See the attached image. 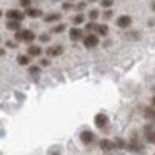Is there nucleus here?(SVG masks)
<instances>
[{
  "label": "nucleus",
  "instance_id": "nucleus-1",
  "mask_svg": "<svg viewBox=\"0 0 155 155\" xmlns=\"http://www.w3.org/2000/svg\"><path fill=\"white\" fill-rule=\"evenodd\" d=\"M15 40L17 42H34L35 34L32 30H18V32H15Z\"/></svg>",
  "mask_w": 155,
  "mask_h": 155
},
{
  "label": "nucleus",
  "instance_id": "nucleus-2",
  "mask_svg": "<svg viewBox=\"0 0 155 155\" xmlns=\"http://www.w3.org/2000/svg\"><path fill=\"white\" fill-rule=\"evenodd\" d=\"M95 125H97V128H100V130H108V117L105 114H97L95 115Z\"/></svg>",
  "mask_w": 155,
  "mask_h": 155
},
{
  "label": "nucleus",
  "instance_id": "nucleus-3",
  "mask_svg": "<svg viewBox=\"0 0 155 155\" xmlns=\"http://www.w3.org/2000/svg\"><path fill=\"white\" fill-rule=\"evenodd\" d=\"M84 45L87 48H94L98 45V35L97 34H88L87 37L84 38Z\"/></svg>",
  "mask_w": 155,
  "mask_h": 155
},
{
  "label": "nucleus",
  "instance_id": "nucleus-4",
  "mask_svg": "<svg viewBox=\"0 0 155 155\" xmlns=\"http://www.w3.org/2000/svg\"><path fill=\"white\" fill-rule=\"evenodd\" d=\"M7 18L8 20H17V22H22L25 18V14L20 10H8L7 12Z\"/></svg>",
  "mask_w": 155,
  "mask_h": 155
},
{
  "label": "nucleus",
  "instance_id": "nucleus-5",
  "mask_svg": "<svg viewBox=\"0 0 155 155\" xmlns=\"http://www.w3.org/2000/svg\"><path fill=\"white\" fill-rule=\"evenodd\" d=\"M132 25V18L128 17V15H120V17L117 18V27L120 28H128Z\"/></svg>",
  "mask_w": 155,
  "mask_h": 155
},
{
  "label": "nucleus",
  "instance_id": "nucleus-6",
  "mask_svg": "<svg viewBox=\"0 0 155 155\" xmlns=\"http://www.w3.org/2000/svg\"><path fill=\"white\" fill-rule=\"evenodd\" d=\"M64 54V47L62 45H52L47 48V55L48 57H58V55Z\"/></svg>",
  "mask_w": 155,
  "mask_h": 155
},
{
  "label": "nucleus",
  "instance_id": "nucleus-7",
  "mask_svg": "<svg viewBox=\"0 0 155 155\" xmlns=\"http://www.w3.org/2000/svg\"><path fill=\"white\" fill-rule=\"evenodd\" d=\"M68 37H70L72 42H77V40H80V38L84 37V34H82L80 28L74 27V28H70V32H68Z\"/></svg>",
  "mask_w": 155,
  "mask_h": 155
},
{
  "label": "nucleus",
  "instance_id": "nucleus-8",
  "mask_svg": "<svg viewBox=\"0 0 155 155\" xmlns=\"http://www.w3.org/2000/svg\"><path fill=\"white\" fill-rule=\"evenodd\" d=\"M94 138H95L94 134H92V132H88V130H84V132L80 134V140L84 142L85 145H90L92 142H94Z\"/></svg>",
  "mask_w": 155,
  "mask_h": 155
},
{
  "label": "nucleus",
  "instance_id": "nucleus-9",
  "mask_svg": "<svg viewBox=\"0 0 155 155\" xmlns=\"http://www.w3.org/2000/svg\"><path fill=\"white\" fill-rule=\"evenodd\" d=\"M100 148L102 150H112V148H115V143L108 138H104V140H100Z\"/></svg>",
  "mask_w": 155,
  "mask_h": 155
},
{
  "label": "nucleus",
  "instance_id": "nucleus-10",
  "mask_svg": "<svg viewBox=\"0 0 155 155\" xmlns=\"http://www.w3.org/2000/svg\"><path fill=\"white\" fill-rule=\"evenodd\" d=\"M27 15H28L30 18L42 17V10H40V8H34V7H30V8H27Z\"/></svg>",
  "mask_w": 155,
  "mask_h": 155
},
{
  "label": "nucleus",
  "instance_id": "nucleus-11",
  "mask_svg": "<svg viewBox=\"0 0 155 155\" xmlns=\"http://www.w3.org/2000/svg\"><path fill=\"white\" fill-rule=\"evenodd\" d=\"M40 54H42V48L38 47V45H30V47H28V55H30V57H38Z\"/></svg>",
  "mask_w": 155,
  "mask_h": 155
},
{
  "label": "nucleus",
  "instance_id": "nucleus-12",
  "mask_svg": "<svg viewBox=\"0 0 155 155\" xmlns=\"http://www.w3.org/2000/svg\"><path fill=\"white\" fill-rule=\"evenodd\" d=\"M7 28H8V30H14V32H18V30H20V22L8 20L7 22Z\"/></svg>",
  "mask_w": 155,
  "mask_h": 155
},
{
  "label": "nucleus",
  "instance_id": "nucleus-13",
  "mask_svg": "<svg viewBox=\"0 0 155 155\" xmlns=\"http://www.w3.org/2000/svg\"><path fill=\"white\" fill-rule=\"evenodd\" d=\"M60 18H62L60 14H48V15H45L44 20L48 24V22H57V20H60Z\"/></svg>",
  "mask_w": 155,
  "mask_h": 155
},
{
  "label": "nucleus",
  "instance_id": "nucleus-14",
  "mask_svg": "<svg viewBox=\"0 0 155 155\" xmlns=\"http://www.w3.org/2000/svg\"><path fill=\"white\" fill-rule=\"evenodd\" d=\"M17 62H18V65H28L30 64V57L28 55H18Z\"/></svg>",
  "mask_w": 155,
  "mask_h": 155
},
{
  "label": "nucleus",
  "instance_id": "nucleus-15",
  "mask_svg": "<svg viewBox=\"0 0 155 155\" xmlns=\"http://www.w3.org/2000/svg\"><path fill=\"white\" fill-rule=\"evenodd\" d=\"M108 34V27H107V25H98V27H97V35H102V37H105V35H107Z\"/></svg>",
  "mask_w": 155,
  "mask_h": 155
},
{
  "label": "nucleus",
  "instance_id": "nucleus-16",
  "mask_svg": "<svg viewBox=\"0 0 155 155\" xmlns=\"http://www.w3.org/2000/svg\"><path fill=\"white\" fill-rule=\"evenodd\" d=\"M84 20H85L84 15H82V14H77L74 18H72V24H74V25H80V24H84Z\"/></svg>",
  "mask_w": 155,
  "mask_h": 155
},
{
  "label": "nucleus",
  "instance_id": "nucleus-17",
  "mask_svg": "<svg viewBox=\"0 0 155 155\" xmlns=\"http://www.w3.org/2000/svg\"><path fill=\"white\" fill-rule=\"evenodd\" d=\"M114 143H115V147H117V148H125V147H128V145L125 143V140H124V138H115V140H114Z\"/></svg>",
  "mask_w": 155,
  "mask_h": 155
},
{
  "label": "nucleus",
  "instance_id": "nucleus-18",
  "mask_svg": "<svg viewBox=\"0 0 155 155\" xmlns=\"http://www.w3.org/2000/svg\"><path fill=\"white\" fill-rule=\"evenodd\" d=\"M97 27H98V25L95 24V22H88V24L85 25V30H87V32H97Z\"/></svg>",
  "mask_w": 155,
  "mask_h": 155
},
{
  "label": "nucleus",
  "instance_id": "nucleus-19",
  "mask_svg": "<svg viewBox=\"0 0 155 155\" xmlns=\"http://www.w3.org/2000/svg\"><path fill=\"white\" fill-rule=\"evenodd\" d=\"M145 138H147V142H150V143H155V128L152 132H148V134H145Z\"/></svg>",
  "mask_w": 155,
  "mask_h": 155
},
{
  "label": "nucleus",
  "instance_id": "nucleus-20",
  "mask_svg": "<svg viewBox=\"0 0 155 155\" xmlns=\"http://www.w3.org/2000/svg\"><path fill=\"white\" fill-rule=\"evenodd\" d=\"M88 18H90V22H95L98 18V10H90L88 12Z\"/></svg>",
  "mask_w": 155,
  "mask_h": 155
},
{
  "label": "nucleus",
  "instance_id": "nucleus-21",
  "mask_svg": "<svg viewBox=\"0 0 155 155\" xmlns=\"http://www.w3.org/2000/svg\"><path fill=\"white\" fill-rule=\"evenodd\" d=\"M64 30H65V24H58L57 27H54V30H52V32H54V34H62Z\"/></svg>",
  "mask_w": 155,
  "mask_h": 155
},
{
  "label": "nucleus",
  "instance_id": "nucleus-22",
  "mask_svg": "<svg viewBox=\"0 0 155 155\" xmlns=\"http://www.w3.org/2000/svg\"><path fill=\"white\" fill-rule=\"evenodd\" d=\"M102 7H104V8H110L112 7V0H102Z\"/></svg>",
  "mask_w": 155,
  "mask_h": 155
},
{
  "label": "nucleus",
  "instance_id": "nucleus-23",
  "mask_svg": "<svg viewBox=\"0 0 155 155\" xmlns=\"http://www.w3.org/2000/svg\"><path fill=\"white\" fill-rule=\"evenodd\" d=\"M20 5L25 8H30V0H20Z\"/></svg>",
  "mask_w": 155,
  "mask_h": 155
},
{
  "label": "nucleus",
  "instance_id": "nucleus-24",
  "mask_svg": "<svg viewBox=\"0 0 155 155\" xmlns=\"http://www.w3.org/2000/svg\"><path fill=\"white\" fill-rule=\"evenodd\" d=\"M40 42H50V35L42 34V35H40Z\"/></svg>",
  "mask_w": 155,
  "mask_h": 155
},
{
  "label": "nucleus",
  "instance_id": "nucleus-25",
  "mask_svg": "<svg viewBox=\"0 0 155 155\" xmlns=\"http://www.w3.org/2000/svg\"><path fill=\"white\" fill-rule=\"evenodd\" d=\"M28 72H30L32 75H37L38 72H40V68H38V67H30V68H28Z\"/></svg>",
  "mask_w": 155,
  "mask_h": 155
},
{
  "label": "nucleus",
  "instance_id": "nucleus-26",
  "mask_svg": "<svg viewBox=\"0 0 155 155\" xmlns=\"http://www.w3.org/2000/svg\"><path fill=\"white\" fill-rule=\"evenodd\" d=\"M85 5H87L85 2H80V4H77V5H75V8H77V10L80 12V10H84V8H85Z\"/></svg>",
  "mask_w": 155,
  "mask_h": 155
},
{
  "label": "nucleus",
  "instance_id": "nucleus-27",
  "mask_svg": "<svg viewBox=\"0 0 155 155\" xmlns=\"http://www.w3.org/2000/svg\"><path fill=\"white\" fill-rule=\"evenodd\" d=\"M48 64H50V62H48L47 58H44V60H40V65H42V67H47Z\"/></svg>",
  "mask_w": 155,
  "mask_h": 155
},
{
  "label": "nucleus",
  "instance_id": "nucleus-28",
  "mask_svg": "<svg viewBox=\"0 0 155 155\" xmlns=\"http://www.w3.org/2000/svg\"><path fill=\"white\" fill-rule=\"evenodd\" d=\"M110 17H112V10H107L104 14V18H110Z\"/></svg>",
  "mask_w": 155,
  "mask_h": 155
},
{
  "label": "nucleus",
  "instance_id": "nucleus-29",
  "mask_svg": "<svg viewBox=\"0 0 155 155\" xmlns=\"http://www.w3.org/2000/svg\"><path fill=\"white\" fill-rule=\"evenodd\" d=\"M64 8H65V10H70V8H72V5L68 4V2H65V4H64Z\"/></svg>",
  "mask_w": 155,
  "mask_h": 155
},
{
  "label": "nucleus",
  "instance_id": "nucleus-30",
  "mask_svg": "<svg viewBox=\"0 0 155 155\" xmlns=\"http://www.w3.org/2000/svg\"><path fill=\"white\" fill-rule=\"evenodd\" d=\"M7 47H12V48H15L17 45H15V42H7Z\"/></svg>",
  "mask_w": 155,
  "mask_h": 155
},
{
  "label": "nucleus",
  "instance_id": "nucleus-31",
  "mask_svg": "<svg viewBox=\"0 0 155 155\" xmlns=\"http://www.w3.org/2000/svg\"><path fill=\"white\" fill-rule=\"evenodd\" d=\"M152 105H153V107H155V97L152 98Z\"/></svg>",
  "mask_w": 155,
  "mask_h": 155
},
{
  "label": "nucleus",
  "instance_id": "nucleus-32",
  "mask_svg": "<svg viewBox=\"0 0 155 155\" xmlns=\"http://www.w3.org/2000/svg\"><path fill=\"white\" fill-rule=\"evenodd\" d=\"M152 10L155 12V2H153V4H152Z\"/></svg>",
  "mask_w": 155,
  "mask_h": 155
}]
</instances>
